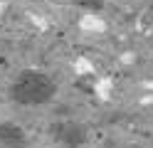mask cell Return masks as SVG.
Instances as JSON below:
<instances>
[{
	"instance_id": "cell-1",
	"label": "cell",
	"mask_w": 153,
	"mask_h": 148,
	"mask_svg": "<svg viewBox=\"0 0 153 148\" xmlns=\"http://www.w3.org/2000/svg\"><path fill=\"white\" fill-rule=\"evenodd\" d=\"M57 94V84L50 74L25 69L17 74V79L10 84V99L20 106H42L50 104Z\"/></svg>"
},
{
	"instance_id": "cell-2",
	"label": "cell",
	"mask_w": 153,
	"mask_h": 148,
	"mask_svg": "<svg viewBox=\"0 0 153 148\" xmlns=\"http://www.w3.org/2000/svg\"><path fill=\"white\" fill-rule=\"evenodd\" d=\"M50 131L64 148H82L87 143V128L82 123H76V121H59Z\"/></svg>"
},
{
	"instance_id": "cell-3",
	"label": "cell",
	"mask_w": 153,
	"mask_h": 148,
	"mask_svg": "<svg viewBox=\"0 0 153 148\" xmlns=\"http://www.w3.org/2000/svg\"><path fill=\"white\" fill-rule=\"evenodd\" d=\"M0 143H3V148H25L27 136L17 123L5 121V123H0Z\"/></svg>"
},
{
	"instance_id": "cell-4",
	"label": "cell",
	"mask_w": 153,
	"mask_h": 148,
	"mask_svg": "<svg viewBox=\"0 0 153 148\" xmlns=\"http://www.w3.org/2000/svg\"><path fill=\"white\" fill-rule=\"evenodd\" d=\"M74 5L82 7V10H89V13H101L106 3L104 0H74Z\"/></svg>"
}]
</instances>
